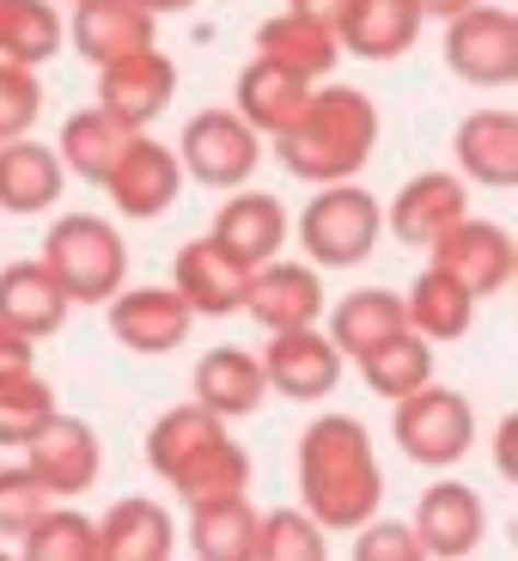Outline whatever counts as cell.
<instances>
[{"instance_id": "1", "label": "cell", "mask_w": 518, "mask_h": 561, "mask_svg": "<svg viewBox=\"0 0 518 561\" xmlns=\"http://www.w3.org/2000/svg\"><path fill=\"white\" fill-rule=\"evenodd\" d=\"M372 232H379V214L366 208V196H354V190L311 202V214H306V244L323 263H354L372 244Z\"/></svg>"}, {"instance_id": "2", "label": "cell", "mask_w": 518, "mask_h": 561, "mask_svg": "<svg viewBox=\"0 0 518 561\" xmlns=\"http://www.w3.org/2000/svg\"><path fill=\"white\" fill-rule=\"evenodd\" d=\"M421 531H427V543L434 549H470L476 543V531H482V501L470 489H434L427 494V506H421Z\"/></svg>"}, {"instance_id": "3", "label": "cell", "mask_w": 518, "mask_h": 561, "mask_svg": "<svg viewBox=\"0 0 518 561\" xmlns=\"http://www.w3.org/2000/svg\"><path fill=\"white\" fill-rule=\"evenodd\" d=\"M275 379H280V391H293V397H318V391L336 385V360H330L318 342L287 336V342H280V354H275Z\"/></svg>"}, {"instance_id": "4", "label": "cell", "mask_w": 518, "mask_h": 561, "mask_svg": "<svg viewBox=\"0 0 518 561\" xmlns=\"http://www.w3.org/2000/svg\"><path fill=\"white\" fill-rule=\"evenodd\" d=\"M513 135H518V123L513 116H476V123H463V165L476 171V178H488V183H513V165H500V147H513Z\"/></svg>"}, {"instance_id": "5", "label": "cell", "mask_w": 518, "mask_h": 561, "mask_svg": "<svg viewBox=\"0 0 518 561\" xmlns=\"http://www.w3.org/2000/svg\"><path fill=\"white\" fill-rule=\"evenodd\" d=\"M0 190H7V208H49L56 202V165L43 153H7V171H0Z\"/></svg>"}, {"instance_id": "6", "label": "cell", "mask_w": 518, "mask_h": 561, "mask_svg": "<svg viewBox=\"0 0 518 561\" xmlns=\"http://www.w3.org/2000/svg\"><path fill=\"white\" fill-rule=\"evenodd\" d=\"M220 239H232L239 251H263L268 239H280V208H268V202H244V208L220 214Z\"/></svg>"}]
</instances>
